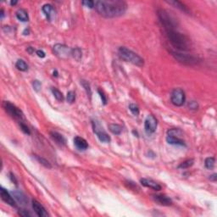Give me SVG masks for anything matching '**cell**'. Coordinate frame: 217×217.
Returning a JSON list of instances; mask_svg holds the SVG:
<instances>
[{
	"label": "cell",
	"instance_id": "1",
	"mask_svg": "<svg viewBox=\"0 0 217 217\" xmlns=\"http://www.w3.org/2000/svg\"><path fill=\"white\" fill-rule=\"evenodd\" d=\"M95 9L101 16L115 18L123 15L127 9V4L121 0H99L95 2Z\"/></svg>",
	"mask_w": 217,
	"mask_h": 217
},
{
	"label": "cell",
	"instance_id": "2",
	"mask_svg": "<svg viewBox=\"0 0 217 217\" xmlns=\"http://www.w3.org/2000/svg\"><path fill=\"white\" fill-rule=\"evenodd\" d=\"M165 31L169 42L178 51H188L191 49L192 43L190 38L185 34L181 33L177 29L167 30Z\"/></svg>",
	"mask_w": 217,
	"mask_h": 217
},
{
	"label": "cell",
	"instance_id": "3",
	"mask_svg": "<svg viewBox=\"0 0 217 217\" xmlns=\"http://www.w3.org/2000/svg\"><path fill=\"white\" fill-rule=\"evenodd\" d=\"M118 54L120 59H122L127 62H130L132 64H135L138 67H143L144 65V60L127 47H120L118 49Z\"/></svg>",
	"mask_w": 217,
	"mask_h": 217
},
{
	"label": "cell",
	"instance_id": "4",
	"mask_svg": "<svg viewBox=\"0 0 217 217\" xmlns=\"http://www.w3.org/2000/svg\"><path fill=\"white\" fill-rule=\"evenodd\" d=\"M158 17L165 31L173 30L177 27V21L166 9H160L158 10Z\"/></svg>",
	"mask_w": 217,
	"mask_h": 217
},
{
	"label": "cell",
	"instance_id": "5",
	"mask_svg": "<svg viewBox=\"0 0 217 217\" xmlns=\"http://www.w3.org/2000/svg\"><path fill=\"white\" fill-rule=\"evenodd\" d=\"M171 55L178 62L186 65H195L201 62V60L199 57L187 54H182L179 51H171Z\"/></svg>",
	"mask_w": 217,
	"mask_h": 217
},
{
	"label": "cell",
	"instance_id": "6",
	"mask_svg": "<svg viewBox=\"0 0 217 217\" xmlns=\"http://www.w3.org/2000/svg\"><path fill=\"white\" fill-rule=\"evenodd\" d=\"M93 129L94 133L97 135L98 138L102 143H110V136L107 134V132L104 130V127L100 125L98 120H92Z\"/></svg>",
	"mask_w": 217,
	"mask_h": 217
},
{
	"label": "cell",
	"instance_id": "7",
	"mask_svg": "<svg viewBox=\"0 0 217 217\" xmlns=\"http://www.w3.org/2000/svg\"><path fill=\"white\" fill-rule=\"evenodd\" d=\"M3 107L5 109V110L9 114V115H11L13 118L18 120H22L24 118V114L17 106H15V104H11L10 102L8 101H5L3 103Z\"/></svg>",
	"mask_w": 217,
	"mask_h": 217
},
{
	"label": "cell",
	"instance_id": "8",
	"mask_svg": "<svg viewBox=\"0 0 217 217\" xmlns=\"http://www.w3.org/2000/svg\"><path fill=\"white\" fill-rule=\"evenodd\" d=\"M170 101L175 106H182L186 101V95L182 89L176 88L172 91L170 95Z\"/></svg>",
	"mask_w": 217,
	"mask_h": 217
},
{
	"label": "cell",
	"instance_id": "9",
	"mask_svg": "<svg viewBox=\"0 0 217 217\" xmlns=\"http://www.w3.org/2000/svg\"><path fill=\"white\" fill-rule=\"evenodd\" d=\"M71 49L72 48H70L64 44H60V43L55 44L53 48L55 55L63 60H66L70 56H71Z\"/></svg>",
	"mask_w": 217,
	"mask_h": 217
},
{
	"label": "cell",
	"instance_id": "10",
	"mask_svg": "<svg viewBox=\"0 0 217 217\" xmlns=\"http://www.w3.org/2000/svg\"><path fill=\"white\" fill-rule=\"evenodd\" d=\"M157 120L153 116V115H148V117L146 118L144 121V128L145 132L148 134H152L153 132H155L156 128H157Z\"/></svg>",
	"mask_w": 217,
	"mask_h": 217
},
{
	"label": "cell",
	"instance_id": "11",
	"mask_svg": "<svg viewBox=\"0 0 217 217\" xmlns=\"http://www.w3.org/2000/svg\"><path fill=\"white\" fill-rule=\"evenodd\" d=\"M152 198L156 203L160 204L162 206H170L173 204L172 199L170 197L165 195V194H154V195H152Z\"/></svg>",
	"mask_w": 217,
	"mask_h": 217
},
{
	"label": "cell",
	"instance_id": "12",
	"mask_svg": "<svg viewBox=\"0 0 217 217\" xmlns=\"http://www.w3.org/2000/svg\"><path fill=\"white\" fill-rule=\"evenodd\" d=\"M0 195H1V199L3 201H5L7 204H9L12 207H15L16 206V203L15 201L12 198V196L9 194V192L4 187L0 188Z\"/></svg>",
	"mask_w": 217,
	"mask_h": 217
},
{
	"label": "cell",
	"instance_id": "13",
	"mask_svg": "<svg viewBox=\"0 0 217 217\" xmlns=\"http://www.w3.org/2000/svg\"><path fill=\"white\" fill-rule=\"evenodd\" d=\"M140 182L143 186L149 187V188H152L155 191H160L161 190V186L152 179L142 178L140 180Z\"/></svg>",
	"mask_w": 217,
	"mask_h": 217
},
{
	"label": "cell",
	"instance_id": "14",
	"mask_svg": "<svg viewBox=\"0 0 217 217\" xmlns=\"http://www.w3.org/2000/svg\"><path fill=\"white\" fill-rule=\"evenodd\" d=\"M32 208L34 209L35 213L39 217H46L48 215V214L46 211L45 208L43 207V204H40L38 201H37V200H32Z\"/></svg>",
	"mask_w": 217,
	"mask_h": 217
},
{
	"label": "cell",
	"instance_id": "15",
	"mask_svg": "<svg viewBox=\"0 0 217 217\" xmlns=\"http://www.w3.org/2000/svg\"><path fill=\"white\" fill-rule=\"evenodd\" d=\"M74 144L79 150H82V151L87 149V148H88L87 142L81 136H77L74 138Z\"/></svg>",
	"mask_w": 217,
	"mask_h": 217
},
{
	"label": "cell",
	"instance_id": "16",
	"mask_svg": "<svg viewBox=\"0 0 217 217\" xmlns=\"http://www.w3.org/2000/svg\"><path fill=\"white\" fill-rule=\"evenodd\" d=\"M50 136L52 137V139L54 142H56V143H58L59 145L64 146L66 144V139L64 138L63 135H61L59 132H50Z\"/></svg>",
	"mask_w": 217,
	"mask_h": 217
},
{
	"label": "cell",
	"instance_id": "17",
	"mask_svg": "<svg viewBox=\"0 0 217 217\" xmlns=\"http://www.w3.org/2000/svg\"><path fill=\"white\" fill-rule=\"evenodd\" d=\"M43 11L48 19V21H51L52 17L54 16V9L53 8V6L49 4L44 5L43 6Z\"/></svg>",
	"mask_w": 217,
	"mask_h": 217
},
{
	"label": "cell",
	"instance_id": "18",
	"mask_svg": "<svg viewBox=\"0 0 217 217\" xmlns=\"http://www.w3.org/2000/svg\"><path fill=\"white\" fill-rule=\"evenodd\" d=\"M166 141L168 143L170 144H174V145H180V146H186L185 142L182 139V138H179V137H175V136H166Z\"/></svg>",
	"mask_w": 217,
	"mask_h": 217
},
{
	"label": "cell",
	"instance_id": "19",
	"mask_svg": "<svg viewBox=\"0 0 217 217\" xmlns=\"http://www.w3.org/2000/svg\"><path fill=\"white\" fill-rule=\"evenodd\" d=\"M16 17L19 21L23 22L28 21L29 20V17H28V14L26 12L25 9H18L17 12H16Z\"/></svg>",
	"mask_w": 217,
	"mask_h": 217
},
{
	"label": "cell",
	"instance_id": "20",
	"mask_svg": "<svg viewBox=\"0 0 217 217\" xmlns=\"http://www.w3.org/2000/svg\"><path fill=\"white\" fill-rule=\"evenodd\" d=\"M109 130L115 135H120L122 132V127L119 124H110Z\"/></svg>",
	"mask_w": 217,
	"mask_h": 217
},
{
	"label": "cell",
	"instance_id": "21",
	"mask_svg": "<svg viewBox=\"0 0 217 217\" xmlns=\"http://www.w3.org/2000/svg\"><path fill=\"white\" fill-rule=\"evenodd\" d=\"M167 3H168L169 5H173L174 7L177 8V9H181L182 11H184V12H187V13H188V9H187V7L183 5L182 2H179V1L174 0V1H167Z\"/></svg>",
	"mask_w": 217,
	"mask_h": 217
},
{
	"label": "cell",
	"instance_id": "22",
	"mask_svg": "<svg viewBox=\"0 0 217 217\" xmlns=\"http://www.w3.org/2000/svg\"><path fill=\"white\" fill-rule=\"evenodd\" d=\"M182 135V132L180 129H178V128H172V129L168 130V132H167V136H175V137L181 138Z\"/></svg>",
	"mask_w": 217,
	"mask_h": 217
},
{
	"label": "cell",
	"instance_id": "23",
	"mask_svg": "<svg viewBox=\"0 0 217 217\" xmlns=\"http://www.w3.org/2000/svg\"><path fill=\"white\" fill-rule=\"evenodd\" d=\"M71 56L77 61H80L82 57V52L79 48H75L71 49Z\"/></svg>",
	"mask_w": 217,
	"mask_h": 217
},
{
	"label": "cell",
	"instance_id": "24",
	"mask_svg": "<svg viewBox=\"0 0 217 217\" xmlns=\"http://www.w3.org/2000/svg\"><path fill=\"white\" fill-rule=\"evenodd\" d=\"M15 66L18 70L21 71H26L28 70V65L26 64V62L24 60H18L16 64H15Z\"/></svg>",
	"mask_w": 217,
	"mask_h": 217
},
{
	"label": "cell",
	"instance_id": "25",
	"mask_svg": "<svg viewBox=\"0 0 217 217\" xmlns=\"http://www.w3.org/2000/svg\"><path fill=\"white\" fill-rule=\"evenodd\" d=\"M215 158L209 157L205 159V161H204V166H205V167H206L207 169L211 170V169L214 168V166H215Z\"/></svg>",
	"mask_w": 217,
	"mask_h": 217
},
{
	"label": "cell",
	"instance_id": "26",
	"mask_svg": "<svg viewBox=\"0 0 217 217\" xmlns=\"http://www.w3.org/2000/svg\"><path fill=\"white\" fill-rule=\"evenodd\" d=\"M194 163V160L192 159H187L185 161H183L182 163H181L180 165L178 166L179 169H187V168H189L191 167Z\"/></svg>",
	"mask_w": 217,
	"mask_h": 217
},
{
	"label": "cell",
	"instance_id": "27",
	"mask_svg": "<svg viewBox=\"0 0 217 217\" xmlns=\"http://www.w3.org/2000/svg\"><path fill=\"white\" fill-rule=\"evenodd\" d=\"M35 158H36V159L38 160V161L41 164V165H43L44 167H46V168H48V169H51L52 168V166L50 165V163L48 161L47 159H43V158L40 157L38 155H35Z\"/></svg>",
	"mask_w": 217,
	"mask_h": 217
},
{
	"label": "cell",
	"instance_id": "28",
	"mask_svg": "<svg viewBox=\"0 0 217 217\" xmlns=\"http://www.w3.org/2000/svg\"><path fill=\"white\" fill-rule=\"evenodd\" d=\"M52 93L54 94V98L58 100V101H63L64 100V96H63V94L60 92V90H58L57 88H52Z\"/></svg>",
	"mask_w": 217,
	"mask_h": 217
},
{
	"label": "cell",
	"instance_id": "29",
	"mask_svg": "<svg viewBox=\"0 0 217 217\" xmlns=\"http://www.w3.org/2000/svg\"><path fill=\"white\" fill-rule=\"evenodd\" d=\"M14 196L16 198V199L19 201V202H21V203H26V198L25 197V195L22 193V192H13Z\"/></svg>",
	"mask_w": 217,
	"mask_h": 217
},
{
	"label": "cell",
	"instance_id": "30",
	"mask_svg": "<svg viewBox=\"0 0 217 217\" xmlns=\"http://www.w3.org/2000/svg\"><path fill=\"white\" fill-rule=\"evenodd\" d=\"M81 86L84 87V89H85V91L87 92V95L89 96V97H91V94H92V91H91V87H90V84L87 82V81H85V80H81Z\"/></svg>",
	"mask_w": 217,
	"mask_h": 217
},
{
	"label": "cell",
	"instance_id": "31",
	"mask_svg": "<svg viewBox=\"0 0 217 217\" xmlns=\"http://www.w3.org/2000/svg\"><path fill=\"white\" fill-rule=\"evenodd\" d=\"M129 110H130V111H131L134 115H139V112H140V111H139V108H138V106H137L136 104H131L129 105Z\"/></svg>",
	"mask_w": 217,
	"mask_h": 217
},
{
	"label": "cell",
	"instance_id": "32",
	"mask_svg": "<svg viewBox=\"0 0 217 217\" xmlns=\"http://www.w3.org/2000/svg\"><path fill=\"white\" fill-rule=\"evenodd\" d=\"M66 99H67V101H68L69 103L72 104V103L75 101V99H76V94H75L73 91H70V92H68V93H67Z\"/></svg>",
	"mask_w": 217,
	"mask_h": 217
},
{
	"label": "cell",
	"instance_id": "33",
	"mask_svg": "<svg viewBox=\"0 0 217 217\" xmlns=\"http://www.w3.org/2000/svg\"><path fill=\"white\" fill-rule=\"evenodd\" d=\"M81 4H82V5H84L85 7H87V8H90V9L94 8V5H95V3H94V1H91V0H86V1H82V2H81Z\"/></svg>",
	"mask_w": 217,
	"mask_h": 217
},
{
	"label": "cell",
	"instance_id": "34",
	"mask_svg": "<svg viewBox=\"0 0 217 217\" xmlns=\"http://www.w3.org/2000/svg\"><path fill=\"white\" fill-rule=\"evenodd\" d=\"M20 127H21V129L23 131L24 133H26L27 135H30L31 134L30 130H29V128H28V127L26 126V124H24L23 122H20Z\"/></svg>",
	"mask_w": 217,
	"mask_h": 217
},
{
	"label": "cell",
	"instance_id": "35",
	"mask_svg": "<svg viewBox=\"0 0 217 217\" xmlns=\"http://www.w3.org/2000/svg\"><path fill=\"white\" fill-rule=\"evenodd\" d=\"M32 86H33V88L35 89V91L39 92V90L41 89V87H42V83L38 80H35L32 82Z\"/></svg>",
	"mask_w": 217,
	"mask_h": 217
},
{
	"label": "cell",
	"instance_id": "36",
	"mask_svg": "<svg viewBox=\"0 0 217 217\" xmlns=\"http://www.w3.org/2000/svg\"><path fill=\"white\" fill-rule=\"evenodd\" d=\"M188 108L192 110H197L199 109V104L195 101H191L188 103Z\"/></svg>",
	"mask_w": 217,
	"mask_h": 217
},
{
	"label": "cell",
	"instance_id": "37",
	"mask_svg": "<svg viewBox=\"0 0 217 217\" xmlns=\"http://www.w3.org/2000/svg\"><path fill=\"white\" fill-rule=\"evenodd\" d=\"M19 215L24 217H29L31 215L30 213H29V211H27L26 209H20V210H19Z\"/></svg>",
	"mask_w": 217,
	"mask_h": 217
},
{
	"label": "cell",
	"instance_id": "38",
	"mask_svg": "<svg viewBox=\"0 0 217 217\" xmlns=\"http://www.w3.org/2000/svg\"><path fill=\"white\" fill-rule=\"evenodd\" d=\"M98 94L100 95V98H101V99H102V102L104 103V104H106L107 98H106V96L104 95V92H103V91H101L100 89H98Z\"/></svg>",
	"mask_w": 217,
	"mask_h": 217
},
{
	"label": "cell",
	"instance_id": "39",
	"mask_svg": "<svg viewBox=\"0 0 217 217\" xmlns=\"http://www.w3.org/2000/svg\"><path fill=\"white\" fill-rule=\"evenodd\" d=\"M37 54H38V56L40 57V58H44V57H45V53H44L43 50H38V51H37Z\"/></svg>",
	"mask_w": 217,
	"mask_h": 217
},
{
	"label": "cell",
	"instance_id": "40",
	"mask_svg": "<svg viewBox=\"0 0 217 217\" xmlns=\"http://www.w3.org/2000/svg\"><path fill=\"white\" fill-rule=\"evenodd\" d=\"M209 180L210 181H212V182H216L217 180V175L215 173V174L211 175V176H209Z\"/></svg>",
	"mask_w": 217,
	"mask_h": 217
},
{
	"label": "cell",
	"instance_id": "41",
	"mask_svg": "<svg viewBox=\"0 0 217 217\" xmlns=\"http://www.w3.org/2000/svg\"><path fill=\"white\" fill-rule=\"evenodd\" d=\"M27 51H28V53H29V54H31L34 52V49H33V48H32L31 47H29V48H27Z\"/></svg>",
	"mask_w": 217,
	"mask_h": 217
},
{
	"label": "cell",
	"instance_id": "42",
	"mask_svg": "<svg viewBox=\"0 0 217 217\" xmlns=\"http://www.w3.org/2000/svg\"><path fill=\"white\" fill-rule=\"evenodd\" d=\"M0 14H1V19H3V18L5 17V11H4V9H1V11H0Z\"/></svg>",
	"mask_w": 217,
	"mask_h": 217
},
{
	"label": "cell",
	"instance_id": "43",
	"mask_svg": "<svg viewBox=\"0 0 217 217\" xmlns=\"http://www.w3.org/2000/svg\"><path fill=\"white\" fill-rule=\"evenodd\" d=\"M17 1H11L10 2V5H17Z\"/></svg>",
	"mask_w": 217,
	"mask_h": 217
},
{
	"label": "cell",
	"instance_id": "44",
	"mask_svg": "<svg viewBox=\"0 0 217 217\" xmlns=\"http://www.w3.org/2000/svg\"><path fill=\"white\" fill-rule=\"evenodd\" d=\"M53 76L54 77H58V72H57V71H54V73H53Z\"/></svg>",
	"mask_w": 217,
	"mask_h": 217
},
{
	"label": "cell",
	"instance_id": "45",
	"mask_svg": "<svg viewBox=\"0 0 217 217\" xmlns=\"http://www.w3.org/2000/svg\"><path fill=\"white\" fill-rule=\"evenodd\" d=\"M132 133H133V134H135V135H136V136H138V134H137V132H135V131H132Z\"/></svg>",
	"mask_w": 217,
	"mask_h": 217
}]
</instances>
